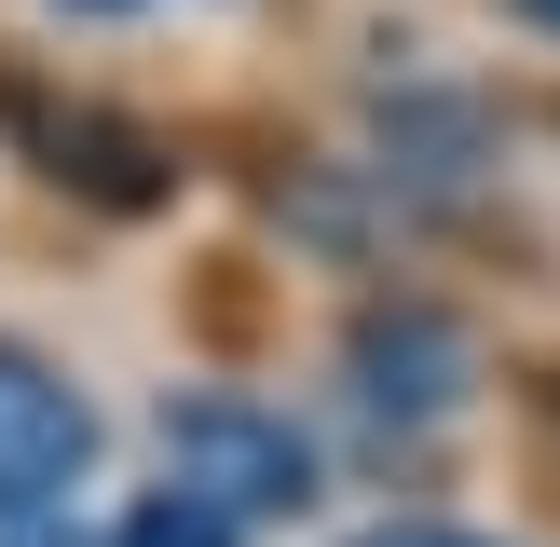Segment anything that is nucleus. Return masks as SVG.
<instances>
[{
    "label": "nucleus",
    "mask_w": 560,
    "mask_h": 547,
    "mask_svg": "<svg viewBox=\"0 0 560 547\" xmlns=\"http://www.w3.org/2000/svg\"><path fill=\"white\" fill-rule=\"evenodd\" d=\"M164 479L206 492L219 520H301L315 507V438L288 410L233 397V383H191V397H164Z\"/></svg>",
    "instance_id": "f257e3e1"
},
{
    "label": "nucleus",
    "mask_w": 560,
    "mask_h": 547,
    "mask_svg": "<svg viewBox=\"0 0 560 547\" xmlns=\"http://www.w3.org/2000/svg\"><path fill=\"white\" fill-rule=\"evenodd\" d=\"M96 465V410L55 356L0 342V507H69V479Z\"/></svg>",
    "instance_id": "f03ea898"
},
{
    "label": "nucleus",
    "mask_w": 560,
    "mask_h": 547,
    "mask_svg": "<svg viewBox=\"0 0 560 547\" xmlns=\"http://www.w3.org/2000/svg\"><path fill=\"white\" fill-rule=\"evenodd\" d=\"M342 370H355V397H370L383 424H438V410H465V383H479V342H465L438 301H370Z\"/></svg>",
    "instance_id": "7ed1b4c3"
},
{
    "label": "nucleus",
    "mask_w": 560,
    "mask_h": 547,
    "mask_svg": "<svg viewBox=\"0 0 560 547\" xmlns=\"http://www.w3.org/2000/svg\"><path fill=\"white\" fill-rule=\"evenodd\" d=\"M109 547H246V520H219L206 492L164 479V492H137V507H124V534H109Z\"/></svg>",
    "instance_id": "20e7f679"
},
{
    "label": "nucleus",
    "mask_w": 560,
    "mask_h": 547,
    "mask_svg": "<svg viewBox=\"0 0 560 547\" xmlns=\"http://www.w3.org/2000/svg\"><path fill=\"white\" fill-rule=\"evenodd\" d=\"M0 547H96V534H69V507H0Z\"/></svg>",
    "instance_id": "39448f33"
},
{
    "label": "nucleus",
    "mask_w": 560,
    "mask_h": 547,
    "mask_svg": "<svg viewBox=\"0 0 560 547\" xmlns=\"http://www.w3.org/2000/svg\"><path fill=\"white\" fill-rule=\"evenodd\" d=\"M355 547H492V534H452V520H383V534H355Z\"/></svg>",
    "instance_id": "423d86ee"
},
{
    "label": "nucleus",
    "mask_w": 560,
    "mask_h": 547,
    "mask_svg": "<svg viewBox=\"0 0 560 547\" xmlns=\"http://www.w3.org/2000/svg\"><path fill=\"white\" fill-rule=\"evenodd\" d=\"M520 14H534V27H560V0H520Z\"/></svg>",
    "instance_id": "0eeeda50"
}]
</instances>
